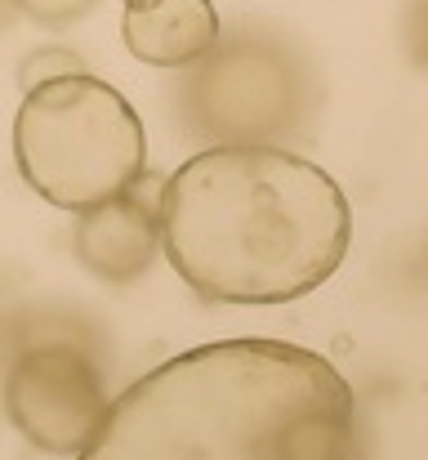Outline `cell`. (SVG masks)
Masks as SVG:
<instances>
[{
	"instance_id": "cell-9",
	"label": "cell",
	"mask_w": 428,
	"mask_h": 460,
	"mask_svg": "<svg viewBox=\"0 0 428 460\" xmlns=\"http://www.w3.org/2000/svg\"><path fill=\"white\" fill-rule=\"evenodd\" d=\"M22 18H31L36 27H72L81 22L99 0H9Z\"/></svg>"
},
{
	"instance_id": "cell-2",
	"label": "cell",
	"mask_w": 428,
	"mask_h": 460,
	"mask_svg": "<svg viewBox=\"0 0 428 460\" xmlns=\"http://www.w3.org/2000/svg\"><path fill=\"white\" fill-rule=\"evenodd\" d=\"M344 188L273 144H210L161 179V251L205 305H285L335 278Z\"/></svg>"
},
{
	"instance_id": "cell-5",
	"label": "cell",
	"mask_w": 428,
	"mask_h": 460,
	"mask_svg": "<svg viewBox=\"0 0 428 460\" xmlns=\"http://www.w3.org/2000/svg\"><path fill=\"white\" fill-rule=\"evenodd\" d=\"M4 416L36 452L81 456L108 416L103 371L67 340L31 344L4 376Z\"/></svg>"
},
{
	"instance_id": "cell-4",
	"label": "cell",
	"mask_w": 428,
	"mask_h": 460,
	"mask_svg": "<svg viewBox=\"0 0 428 460\" xmlns=\"http://www.w3.org/2000/svg\"><path fill=\"white\" fill-rule=\"evenodd\" d=\"M179 108L210 144H268L290 135L308 108L303 67L268 36H232L188 67Z\"/></svg>"
},
{
	"instance_id": "cell-8",
	"label": "cell",
	"mask_w": 428,
	"mask_h": 460,
	"mask_svg": "<svg viewBox=\"0 0 428 460\" xmlns=\"http://www.w3.org/2000/svg\"><path fill=\"white\" fill-rule=\"evenodd\" d=\"M72 72H85V63L72 54V49H36L18 63V85L22 94L45 85V81H58V76H72Z\"/></svg>"
},
{
	"instance_id": "cell-6",
	"label": "cell",
	"mask_w": 428,
	"mask_h": 460,
	"mask_svg": "<svg viewBox=\"0 0 428 460\" xmlns=\"http://www.w3.org/2000/svg\"><path fill=\"white\" fill-rule=\"evenodd\" d=\"M72 255L90 278L108 287L139 282L161 255V183L143 174L121 197L81 210L72 228Z\"/></svg>"
},
{
	"instance_id": "cell-3",
	"label": "cell",
	"mask_w": 428,
	"mask_h": 460,
	"mask_svg": "<svg viewBox=\"0 0 428 460\" xmlns=\"http://www.w3.org/2000/svg\"><path fill=\"white\" fill-rule=\"evenodd\" d=\"M13 161L36 197L81 215L147 174V135L117 85L72 72L22 94Z\"/></svg>"
},
{
	"instance_id": "cell-1",
	"label": "cell",
	"mask_w": 428,
	"mask_h": 460,
	"mask_svg": "<svg viewBox=\"0 0 428 460\" xmlns=\"http://www.w3.org/2000/svg\"><path fill=\"white\" fill-rule=\"evenodd\" d=\"M357 398L312 349L219 340L108 402L76 460H353Z\"/></svg>"
},
{
	"instance_id": "cell-7",
	"label": "cell",
	"mask_w": 428,
	"mask_h": 460,
	"mask_svg": "<svg viewBox=\"0 0 428 460\" xmlns=\"http://www.w3.org/2000/svg\"><path fill=\"white\" fill-rule=\"evenodd\" d=\"M126 49L152 67H192L219 45V13L210 0H126Z\"/></svg>"
},
{
	"instance_id": "cell-10",
	"label": "cell",
	"mask_w": 428,
	"mask_h": 460,
	"mask_svg": "<svg viewBox=\"0 0 428 460\" xmlns=\"http://www.w3.org/2000/svg\"><path fill=\"white\" fill-rule=\"evenodd\" d=\"M402 36H406V58H411L420 72H428V0H411V4H406Z\"/></svg>"
}]
</instances>
